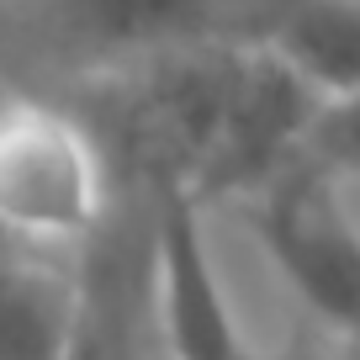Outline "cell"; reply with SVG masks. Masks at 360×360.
<instances>
[{
    "instance_id": "obj_5",
    "label": "cell",
    "mask_w": 360,
    "mask_h": 360,
    "mask_svg": "<svg viewBox=\"0 0 360 360\" xmlns=\"http://www.w3.org/2000/svg\"><path fill=\"white\" fill-rule=\"evenodd\" d=\"M207 207L180 175L148 180V276H154V323L169 360H244L249 339L238 334L223 276L212 265L202 228Z\"/></svg>"
},
{
    "instance_id": "obj_6",
    "label": "cell",
    "mask_w": 360,
    "mask_h": 360,
    "mask_svg": "<svg viewBox=\"0 0 360 360\" xmlns=\"http://www.w3.org/2000/svg\"><path fill=\"white\" fill-rule=\"evenodd\" d=\"M75 328L79 270L32 249H0V360H69Z\"/></svg>"
},
{
    "instance_id": "obj_3",
    "label": "cell",
    "mask_w": 360,
    "mask_h": 360,
    "mask_svg": "<svg viewBox=\"0 0 360 360\" xmlns=\"http://www.w3.org/2000/svg\"><path fill=\"white\" fill-rule=\"evenodd\" d=\"M318 106H323V90L302 69L286 64L276 48L249 43L228 106L217 117V133L186 180L196 202H249L259 186H270L286 165L302 159Z\"/></svg>"
},
{
    "instance_id": "obj_2",
    "label": "cell",
    "mask_w": 360,
    "mask_h": 360,
    "mask_svg": "<svg viewBox=\"0 0 360 360\" xmlns=\"http://www.w3.org/2000/svg\"><path fill=\"white\" fill-rule=\"evenodd\" d=\"M249 223L297 302L360 360V228L339 202V180L297 159L249 196Z\"/></svg>"
},
{
    "instance_id": "obj_8",
    "label": "cell",
    "mask_w": 360,
    "mask_h": 360,
    "mask_svg": "<svg viewBox=\"0 0 360 360\" xmlns=\"http://www.w3.org/2000/svg\"><path fill=\"white\" fill-rule=\"evenodd\" d=\"M302 159H313V165L328 169L334 180H355L360 175V90L323 96L313 127H307Z\"/></svg>"
},
{
    "instance_id": "obj_7",
    "label": "cell",
    "mask_w": 360,
    "mask_h": 360,
    "mask_svg": "<svg viewBox=\"0 0 360 360\" xmlns=\"http://www.w3.org/2000/svg\"><path fill=\"white\" fill-rule=\"evenodd\" d=\"M255 43L276 48L323 96L360 90V0H255Z\"/></svg>"
},
{
    "instance_id": "obj_1",
    "label": "cell",
    "mask_w": 360,
    "mask_h": 360,
    "mask_svg": "<svg viewBox=\"0 0 360 360\" xmlns=\"http://www.w3.org/2000/svg\"><path fill=\"white\" fill-rule=\"evenodd\" d=\"M106 148L69 106L0 101V249H85L106 228Z\"/></svg>"
},
{
    "instance_id": "obj_4",
    "label": "cell",
    "mask_w": 360,
    "mask_h": 360,
    "mask_svg": "<svg viewBox=\"0 0 360 360\" xmlns=\"http://www.w3.org/2000/svg\"><path fill=\"white\" fill-rule=\"evenodd\" d=\"M196 43H255V0H43V48L64 69L122 75Z\"/></svg>"
},
{
    "instance_id": "obj_9",
    "label": "cell",
    "mask_w": 360,
    "mask_h": 360,
    "mask_svg": "<svg viewBox=\"0 0 360 360\" xmlns=\"http://www.w3.org/2000/svg\"><path fill=\"white\" fill-rule=\"evenodd\" d=\"M244 360H355L345 345H328V339H318V334H297V339H286L281 349H249Z\"/></svg>"
}]
</instances>
